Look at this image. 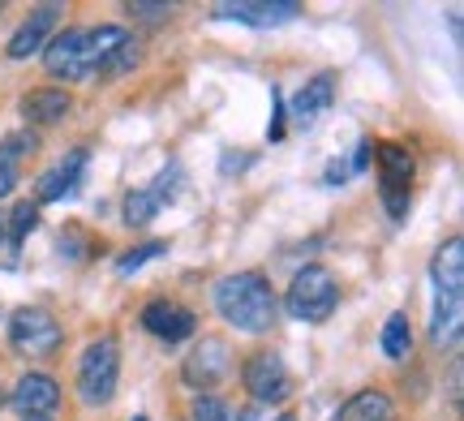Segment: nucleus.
I'll list each match as a JSON object with an SVG mask.
<instances>
[{
  "mask_svg": "<svg viewBox=\"0 0 464 421\" xmlns=\"http://www.w3.org/2000/svg\"><path fill=\"white\" fill-rule=\"evenodd\" d=\"M216 310L219 319L237 331H266L276 319V292L258 271H237L216 284Z\"/></svg>",
  "mask_w": 464,
  "mask_h": 421,
  "instance_id": "obj_1",
  "label": "nucleus"
},
{
  "mask_svg": "<svg viewBox=\"0 0 464 421\" xmlns=\"http://www.w3.org/2000/svg\"><path fill=\"white\" fill-rule=\"evenodd\" d=\"M125 39V26H95V31H65L61 39H52V48L44 52V65L52 78L78 82L86 73L108 61V52Z\"/></svg>",
  "mask_w": 464,
  "mask_h": 421,
  "instance_id": "obj_2",
  "label": "nucleus"
},
{
  "mask_svg": "<svg viewBox=\"0 0 464 421\" xmlns=\"http://www.w3.org/2000/svg\"><path fill=\"white\" fill-rule=\"evenodd\" d=\"M335 301H340V284L332 280V271H327V267H301L297 275H293L288 297H284L288 314H293V319H301V322L332 319Z\"/></svg>",
  "mask_w": 464,
  "mask_h": 421,
  "instance_id": "obj_3",
  "label": "nucleus"
},
{
  "mask_svg": "<svg viewBox=\"0 0 464 421\" xmlns=\"http://www.w3.org/2000/svg\"><path fill=\"white\" fill-rule=\"evenodd\" d=\"M116 370H121V349L116 340H95L86 344L82 361H78V391H82L86 405H108L116 391Z\"/></svg>",
  "mask_w": 464,
  "mask_h": 421,
  "instance_id": "obj_4",
  "label": "nucleus"
},
{
  "mask_svg": "<svg viewBox=\"0 0 464 421\" xmlns=\"http://www.w3.org/2000/svg\"><path fill=\"white\" fill-rule=\"evenodd\" d=\"M9 336H14V349L26 357H48L61 349V322L52 319L44 305H26L9 319Z\"/></svg>",
  "mask_w": 464,
  "mask_h": 421,
  "instance_id": "obj_5",
  "label": "nucleus"
},
{
  "mask_svg": "<svg viewBox=\"0 0 464 421\" xmlns=\"http://www.w3.org/2000/svg\"><path fill=\"white\" fill-rule=\"evenodd\" d=\"M379 181H382V203H387V215L404 219L409 211V189H413V155L396 147V142H382L379 147Z\"/></svg>",
  "mask_w": 464,
  "mask_h": 421,
  "instance_id": "obj_6",
  "label": "nucleus"
},
{
  "mask_svg": "<svg viewBox=\"0 0 464 421\" xmlns=\"http://www.w3.org/2000/svg\"><path fill=\"white\" fill-rule=\"evenodd\" d=\"M246 388L249 396L258 400V405H280L284 396L293 391V378H288V370H284V361L276 353H258L246 361Z\"/></svg>",
  "mask_w": 464,
  "mask_h": 421,
  "instance_id": "obj_7",
  "label": "nucleus"
},
{
  "mask_svg": "<svg viewBox=\"0 0 464 421\" xmlns=\"http://www.w3.org/2000/svg\"><path fill=\"white\" fill-rule=\"evenodd\" d=\"M232 370V353H228V344L224 340H202L198 349L189 353V361H185V383L189 388H216L219 378H228Z\"/></svg>",
  "mask_w": 464,
  "mask_h": 421,
  "instance_id": "obj_8",
  "label": "nucleus"
},
{
  "mask_svg": "<svg viewBox=\"0 0 464 421\" xmlns=\"http://www.w3.org/2000/svg\"><path fill=\"white\" fill-rule=\"evenodd\" d=\"M216 17H228V22H241V26L266 31V26H284V22H293V17H301V5H293V0H271V5L237 0V5H219Z\"/></svg>",
  "mask_w": 464,
  "mask_h": 421,
  "instance_id": "obj_9",
  "label": "nucleus"
},
{
  "mask_svg": "<svg viewBox=\"0 0 464 421\" xmlns=\"http://www.w3.org/2000/svg\"><path fill=\"white\" fill-rule=\"evenodd\" d=\"M142 327H147L150 336H160L164 344H181L185 336H194L198 319L177 301H150L147 310H142Z\"/></svg>",
  "mask_w": 464,
  "mask_h": 421,
  "instance_id": "obj_10",
  "label": "nucleus"
},
{
  "mask_svg": "<svg viewBox=\"0 0 464 421\" xmlns=\"http://www.w3.org/2000/svg\"><path fill=\"white\" fill-rule=\"evenodd\" d=\"M9 405H14L17 413H26V417H48L52 408L61 405V388H56L52 378H44V374H26L14 388V400H9Z\"/></svg>",
  "mask_w": 464,
  "mask_h": 421,
  "instance_id": "obj_11",
  "label": "nucleus"
},
{
  "mask_svg": "<svg viewBox=\"0 0 464 421\" xmlns=\"http://www.w3.org/2000/svg\"><path fill=\"white\" fill-rule=\"evenodd\" d=\"M61 22V9L56 5H44V9H34L22 26H17V34L9 39V61H26L31 52H39V43L48 39V31Z\"/></svg>",
  "mask_w": 464,
  "mask_h": 421,
  "instance_id": "obj_12",
  "label": "nucleus"
},
{
  "mask_svg": "<svg viewBox=\"0 0 464 421\" xmlns=\"http://www.w3.org/2000/svg\"><path fill=\"white\" fill-rule=\"evenodd\" d=\"M82 168H86V151L78 147V151H69L52 172H44V181H39V203H61V198H69L73 186L82 181Z\"/></svg>",
  "mask_w": 464,
  "mask_h": 421,
  "instance_id": "obj_13",
  "label": "nucleus"
},
{
  "mask_svg": "<svg viewBox=\"0 0 464 421\" xmlns=\"http://www.w3.org/2000/svg\"><path fill=\"white\" fill-rule=\"evenodd\" d=\"M430 280L439 292H464V236H451L439 245L430 263Z\"/></svg>",
  "mask_w": 464,
  "mask_h": 421,
  "instance_id": "obj_14",
  "label": "nucleus"
},
{
  "mask_svg": "<svg viewBox=\"0 0 464 421\" xmlns=\"http://www.w3.org/2000/svg\"><path fill=\"white\" fill-rule=\"evenodd\" d=\"M460 331H464V292H439L430 319V340L439 349L443 344H460Z\"/></svg>",
  "mask_w": 464,
  "mask_h": 421,
  "instance_id": "obj_15",
  "label": "nucleus"
},
{
  "mask_svg": "<svg viewBox=\"0 0 464 421\" xmlns=\"http://www.w3.org/2000/svg\"><path fill=\"white\" fill-rule=\"evenodd\" d=\"M335 100V78L332 73H318V78H310V82L301 86V95L293 100V117L305 125V120H314L318 112H327Z\"/></svg>",
  "mask_w": 464,
  "mask_h": 421,
  "instance_id": "obj_16",
  "label": "nucleus"
},
{
  "mask_svg": "<svg viewBox=\"0 0 464 421\" xmlns=\"http://www.w3.org/2000/svg\"><path fill=\"white\" fill-rule=\"evenodd\" d=\"M69 112V95L65 91H31L26 100H22V117L31 120V125H52V120H61Z\"/></svg>",
  "mask_w": 464,
  "mask_h": 421,
  "instance_id": "obj_17",
  "label": "nucleus"
},
{
  "mask_svg": "<svg viewBox=\"0 0 464 421\" xmlns=\"http://www.w3.org/2000/svg\"><path fill=\"white\" fill-rule=\"evenodd\" d=\"M335 421H392V400L382 391H362V396L348 400Z\"/></svg>",
  "mask_w": 464,
  "mask_h": 421,
  "instance_id": "obj_18",
  "label": "nucleus"
},
{
  "mask_svg": "<svg viewBox=\"0 0 464 421\" xmlns=\"http://www.w3.org/2000/svg\"><path fill=\"white\" fill-rule=\"evenodd\" d=\"M413 349V327H409V314H392L387 327H382V353L400 361V357H409Z\"/></svg>",
  "mask_w": 464,
  "mask_h": 421,
  "instance_id": "obj_19",
  "label": "nucleus"
},
{
  "mask_svg": "<svg viewBox=\"0 0 464 421\" xmlns=\"http://www.w3.org/2000/svg\"><path fill=\"white\" fill-rule=\"evenodd\" d=\"M181 181H185V172H181V164H168L160 177H155V186L147 189L150 194V203H155V211L164 203H177V194H181Z\"/></svg>",
  "mask_w": 464,
  "mask_h": 421,
  "instance_id": "obj_20",
  "label": "nucleus"
},
{
  "mask_svg": "<svg viewBox=\"0 0 464 421\" xmlns=\"http://www.w3.org/2000/svg\"><path fill=\"white\" fill-rule=\"evenodd\" d=\"M138 56H142V48H138L130 34H125V39H121V43H116L112 52H108V61L100 65V73H125V69L138 65Z\"/></svg>",
  "mask_w": 464,
  "mask_h": 421,
  "instance_id": "obj_21",
  "label": "nucleus"
},
{
  "mask_svg": "<svg viewBox=\"0 0 464 421\" xmlns=\"http://www.w3.org/2000/svg\"><path fill=\"white\" fill-rule=\"evenodd\" d=\"M34 224H39V206H34V203H17L14 206V219L5 224V233H9V241H14V245H22V241L31 236Z\"/></svg>",
  "mask_w": 464,
  "mask_h": 421,
  "instance_id": "obj_22",
  "label": "nucleus"
},
{
  "mask_svg": "<svg viewBox=\"0 0 464 421\" xmlns=\"http://www.w3.org/2000/svg\"><path fill=\"white\" fill-rule=\"evenodd\" d=\"M125 219H130L133 228H142V224H150V219H155V203H150L147 189H133V194H125Z\"/></svg>",
  "mask_w": 464,
  "mask_h": 421,
  "instance_id": "obj_23",
  "label": "nucleus"
},
{
  "mask_svg": "<svg viewBox=\"0 0 464 421\" xmlns=\"http://www.w3.org/2000/svg\"><path fill=\"white\" fill-rule=\"evenodd\" d=\"M164 241H150V245H138V250H130V254H121V263L116 267L125 271V275H133V271L142 267V263H150V258H164Z\"/></svg>",
  "mask_w": 464,
  "mask_h": 421,
  "instance_id": "obj_24",
  "label": "nucleus"
},
{
  "mask_svg": "<svg viewBox=\"0 0 464 421\" xmlns=\"http://www.w3.org/2000/svg\"><path fill=\"white\" fill-rule=\"evenodd\" d=\"M194 421H228V408H224V400L202 391L198 400H194Z\"/></svg>",
  "mask_w": 464,
  "mask_h": 421,
  "instance_id": "obj_25",
  "label": "nucleus"
},
{
  "mask_svg": "<svg viewBox=\"0 0 464 421\" xmlns=\"http://www.w3.org/2000/svg\"><path fill=\"white\" fill-rule=\"evenodd\" d=\"M14 186H17V155L9 147H0V198L14 194Z\"/></svg>",
  "mask_w": 464,
  "mask_h": 421,
  "instance_id": "obj_26",
  "label": "nucleus"
},
{
  "mask_svg": "<svg viewBox=\"0 0 464 421\" xmlns=\"http://www.w3.org/2000/svg\"><path fill=\"white\" fill-rule=\"evenodd\" d=\"M130 14H133V22H150L155 26V22H168L172 9L168 5H130Z\"/></svg>",
  "mask_w": 464,
  "mask_h": 421,
  "instance_id": "obj_27",
  "label": "nucleus"
},
{
  "mask_svg": "<svg viewBox=\"0 0 464 421\" xmlns=\"http://www.w3.org/2000/svg\"><path fill=\"white\" fill-rule=\"evenodd\" d=\"M266 134H271V142L284 138V95L276 86H271V129H266Z\"/></svg>",
  "mask_w": 464,
  "mask_h": 421,
  "instance_id": "obj_28",
  "label": "nucleus"
},
{
  "mask_svg": "<svg viewBox=\"0 0 464 421\" xmlns=\"http://www.w3.org/2000/svg\"><path fill=\"white\" fill-rule=\"evenodd\" d=\"M237 421H276V417H271V405H249Z\"/></svg>",
  "mask_w": 464,
  "mask_h": 421,
  "instance_id": "obj_29",
  "label": "nucleus"
},
{
  "mask_svg": "<svg viewBox=\"0 0 464 421\" xmlns=\"http://www.w3.org/2000/svg\"><path fill=\"white\" fill-rule=\"evenodd\" d=\"M451 405L460 408V361L451 366Z\"/></svg>",
  "mask_w": 464,
  "mask_h": 421,
  "instance_id": "obj_30",
  "label": "nucleus"
},
{
  "mask_svg": "<svg viewBox=\"0 0 464 421\" xmlns=\"http://www.w3.org/2000/svg\"><path fill=\"white\" fill-rule=\"evenodd\" d=\"M5 241H9V233H5V215H0V245H5Z\"/></svg>",
  "mask_w": 464,
  "mask_h": 421,
  "instance_id": "obj_31",
  "label": "nucleus"
},
{
  "mask_svg": "<svg viewBox=\"0 0 464 421\" xmlns=\"http://www.w3.org/2000/svg\"><path fill=\"white\" fill-rule=\"evenodd\" d=\"M276 421H297V417H293V413H280V417H276Z\"/></svg>",
  "mask_w": 464,
  "mask_h": 421,
  "instance_id": "obj_32",
  "label": "nucleus"
},
{
  "mask_svg": "<svg viewBox=\"0 0 464 421\" xmlns=\"http://www.w3.org/2000/svg\"><path fill=\"white\" fill-rule=\"evenodd\" d=\"M22 421H52V417H22Z\"/></svg>",
  "mask_w": 464,
  "mask_h": 421,
  "instance_id": "obj_33",
  "label": "nucleus"
},
{
  "mask_svg": "<svg viewBox=\"0 0 464 421\" xmlns=\"http://www.w3.org/2000/svg\"><path fill=\"white\" fill-rule=\"evenodd\" d=\"M133 421H147V417H133Z\"/></svg>",
  "mask_w": 464,
  "mask_h": 421,
  "instance_id": "obj_34",
  "label": "nucleus"
}]
</instances>
